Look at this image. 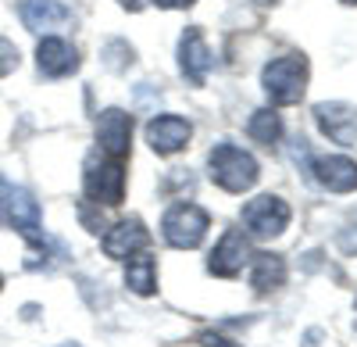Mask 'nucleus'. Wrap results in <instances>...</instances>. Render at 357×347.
<instances>
[{"mask_svg": "<svg viewBox=\"0 0 357 347\" xmlns=\"http://www.w3.org/2000/svg\"><path fill=\"white\" fill-rule=\"evenodd\" d=\"M207 168H211V183L222 186L225 193H247L261 179L254 154L236 147V143H215V151L207 154Z\"/></svg>", "mask_w": 357, "mask_h": 347, "instance_id": "f257e3e1", "label": "nucleus"}, {"mask_svg": "<svg viewBox=\"0 0 357 347\" xmlns=\"http://www.w3.org/2000/svg\"><path fill=\"white\" fill-rule=\"evenodd\" d=\"M0 222L25 240V244H43V215L40 200L29 193L25 186H15L0 176Z\"/></svg>", "mask_w": 357, "mask_h": 347, "instance_id": "f03ea898", "label": "nucleus"}, {"mask_svg": "<svg viewBox=\"0 0 357 347\" xmlns=\"http://www.w3.org/2000/svg\"><path fill=\"white\" fill-rule=\"evenodd\" d=\"M82 193L89 205H104V208H114L126 200V168L118 158H107L104 151H93L86 158V168H82Z\"/></svg>", "mask_w": 357, "mask_h": 347, "instance_id": "7ed1b4c3", "label": "nucleus"}, {"mask_svg": "<svg viewBox=\"0 0 357 347\" xmlns=\"http://www.w3.org/2000/svg\"><path fill=\"white\" fill-rule=\"evenodd\" d=\"M307 57L301 54H286V57H275V61H268L264 72H261V86H264V94L272 104L279 108H289L304 97L307 90Z\"/></svg>", "mask_w": 357, "mask_h": 347, "instance_id": "20e7f679", "label": "nucleus"}, {"mask_svg": "<svg viewBox=\"0 0 357 347\" xmlns=\"http://www.w3.org/2000/svg\"><path fill=\"white\" fill-rule=\"evenodd\" d=\"M207 226H211V219H207V212L200 205H190V200H178V205H172L161 219V237L168 247L175 251H193L204 244L207 237Z\"/></svg>", "mask_w": 357, "mask_h": 347, "instance_id": "39448f33", "label": "nucleus"}, {"mask_svg": "<svg viewBox=\"0 0 357 347\" xmlns=\"http://www.w3.org/2000/svg\"><path fill=\"white\" fill-rule=\"evenodd\" d=\"M289 205L275 193H261L254 200H247L243 208V233L254 237V240H272L279 233H286L289 226Z\"/></svg>", "mask_w": 357, "mask_h": 347, "instance_id": "423d86ee", "label": "nucleus"}, {"mask_svg": "<svg viewBox=\"0 0 357 347\" xmlns=\"http://www.w3.org/2000/svg\"><path fill=\"white\" fill-rule=\"evenodd\" d=\"M250 262V244L243 229H225L222 240L215 244L211 258H207V272L218 279H236L243 272V265Z\"/></svg>", "mask_w": 357, "mask_h": 347, "instance_id": "0eeeda50", "label": "nucleus"}, {"mask_svg": "<svg viewBox=\"0 0 357 347\" xmlns=\"http://www.w3.org/2000/svg\"><path fill=\"white\" fill-rule=\"evenodd\" d=\"M314 122L333 143H340V147H354L357 143V108L347 104V101L314 104Z\"/></svg>", "mask_w": 357, "mask_h": 347, "instance_id": "6e6552de", "label": "nucleus"}, {"mask_svg": "<svg viewBox=\"0 0 357 347\" xmlns=\"http://www.w3.org/2000/svg\"><path fill=\"white\" fill-rule=\"evenodd\" d=\"M97 143H100V151L107 158L126 161L129 147H132V115L122 111V108L100 111V119H97Z\"/></svg>", "mask_w": 357, "mask_h": 347, "instance_id": "1a4fd4ad", "label": "nucleus"}, {"mask_svg": "<svg viewBox=\"0 0 357 347\" xmlns=\"http://www.w3.org/2000/svg\"><path fill=\"white\" fill-rule=\"evenodd\" d=\"M190 136H193V126L183 115H158V119L146 122V143H151V151L161 154V158L178 154L190 143Z\"/></svg>", "mask_w": 357, "mask_h": 347, "instance_id": "9d476101", "label": "nucleus"}, {"mask_svg": "<svg viewBox=\"0 0 357 347\" xmlns=\"http://www.w3.org/2000/svg\"><path fill=\"white\" fill-rule=\"evenodd\" d=\"M18 18L29 33L54 36L57 29H65L72 22V11L61 0H18Z\"/></svg>", "mask_w": 357, "mask_h": 347, "instance_id": "9b49d317", "label": "nucleus"}, {"mask_svg": "<svg viewBox=\"0 0 357 347\" xmlns=\"http://www.w3.org/2000/svg\"><path fill=\"white\" fill-rule=\"evenodd\" d=\"M146 244H151V229H146L139 219H122V222H114L107 233H104V240H100L104 254L114 258V262H129V258L139 254Z\"/></svg>", "mask_w": 357, "mask_h": 347, "instance_id": "f8f14e48", "label": "nucleus"}, {"mask_svg": "<svg viewBox=\"0 0 357 347\" xmlns=\"http://www.w3.org/2000/svg\"><path fill=\"white\" fill-rule=\"evenodd\" d=\"M211 65H215L211 47H207V40H204L200 29L190 25L186 33H183V40H178V72H183L193 86H204Z\"/></svg>", "mask_w": 357, "mask_h": 347, "instance_id": "ddd939ff", "label": "nucleus"}, {"mask_svg": "<svg viewBox=\"0 0 357 347\" xmlns=\"http://www.w3.org/2000/svg\"><path fill=\"white\" fill-rule=\"evenodd\" d=\"M36 68L47 79H65L79 68V50L61 36H43L36 47Z\"/></svg>", "mask_w": 357, "mask_h": 347, "instance_id": "4468645a", "label": "nucleus"}, {"mask_svg": "<svg viewBox=\"0 0 357 347\" xmlns=\"http://www.w3.org/2000/svg\"><path fill=\"white\" fill-rule=\"evenodd\" d=\"M311 168H314V179L329 193H354L357 190V161H350L343 154L318 158Z\"/></svg>", "mask_w": 357, "mask_h": 347, "instance_id": "2eb2a0df", "label": "nucleus"}, {"mask_svg": "<svg viewBox=\"0 0 357 347\" xmlns=\"http://www.w3.org/2000/svg\"><path fill=\"white\" fill-rule=\"evenodd\" d=\"M286 283V262H282V254H250V286L257 294H272L279 290V286Z\"/></svg>", "mask_w": 357, "mask_h": 347, "instance_id": "dca6fc26", "label": "nucleus"}, {"mask_svg": "<svg viewBox=\"0 0 357 347\" xmlns=\"http://www.w3.org/2000/svg\"><path fill=\"white\" fill-rule=\"evenodd\" d=\"M126 283H129V290L139 294V297H151L158 290V265H154V258L151 254H132L129 258V265H126Z\"/></svg>", "mask_w": 357, "mask_h": 347, "instance_id": "f3484780", "label": "nucleus"}, {"mask_svg": "<svg viewBox=\"0 0 357 347\" xmlns=\"http://www.w3.org/2000/svg\"><path fill=\"white\" fill-rule=\"evenodd\" d=\"M247 133L250 140L264 143V147H272V143L282 140V119H279V111L275 108H261L250 115V122H247Z\"/></svg>", "mask_w": 357, "mask_h": 347, "instance_id": "a211bd4d", "label": "nucleus"}, {"mask_svg": "<svg viewBox=\"0 0 357 347\" xmlns=\"http://www.w3.org/2000/svg\"><path fill=\"white\" fill-rule=\"evenodd\" d=\"M100 57H104V65H107L111 72H126V68L136 61V50H132L126 40H107L104 50H100Z\"/></svg>", "mask_w": 357, "mask_h": 347, "instance_id": "6ab92c4d", "label": "nucleus"}, {"mask_svg": "<svg viewBox=\"0 0 357 347\" xmlns=\"http://www.w3.org/2000/svg\"><path fill=\"white\" fill-rule=\"evenodd\" d=\"M18 61H22V57H18V47H15L8 36H0V79L11 75V72L18 68Z\"/></svg>", "mask_w": 357, "mask_h": 347, "instance_id": "aec40b11", "label": "nucleus"}, {"mask_svg": "<svg viewBox=\"0 0 357 347\" xmlns=\"http://www.w3.org/2000/svg\"><path fill=\"white\" fill-rule=\"evenodd\" d=\"M204 347H243V344H232L229 337H222V333H211V330H207V333H200L197 337Z\"/></svg>", "mask_w": 357, "mask_h": 347, "instance_id": "412c9836", "label": "nucleus"}, {"mask_svg": "<svg viewBox=\"0 0 357 347\" xmlns=\"http://www.w3.org/2000/svg\"><path fill=\"white\" fill-rule=\"evenodd\" d=\"M340 247H343L347 254H357V226H354V229H347V233L340 237Z\"/></svg>", "mask_w": 357, "mask_h": 347, "instance_id": "4be33fe9", "label": "nucleus"}, {"mask_svg": "<svg viewBox=\"0 0 357 347\" xmlns=\"http://www.w3.org/2000/svg\"><path fill=\"white\" fill-rule=\"evenodd\" d=\"M158 8H193L197 0H154Z\"/></svg>", "mask_w": 357, "mask_h": 347, "instance_id": "5701e85b", "label": "nucleus"}, {"mask_svg": "<svg viewBox=\"0 0 357 347\" xmlns=\"http://www.w3.org/2000/svg\"><path fill=\"white\" fill-rule=\"evenodd\" d=\"M118 4H122L126 11H132V15H136V11H143L146 4H151V0H118Z\"/></svg>", "mask_w": 357, "mask_h": 347, "instance_id": "b1692460", "label": "nucleus"}, {"mask_svg": "<svg viewBox=\"0 0 357 347\" xmlns=\"http://www.w3.org/2000/svg\"><path fill=\"white\" fill-rule=\"evenodd\" d=\"M254 4H275V0H254Z\"/></svg>", "mask_w": 357, "mask_h": 347, "instance_id": "393cba45", "label": "nucleus"}, {"mask_svg": "<svg viewBox=\"0 0 357 347\" xmlns=\"http://www.w3.org/2000/svg\"><path fill=\"white\" fill-rule=\"evenodd\" d=\"M0 290H4V272H0Z\"/></svg>", "mask_w": 357, "mask_h": 347, "instance_id": "a878e982", "label": "nucleus"}, {"mask_svg": "<svg viewBox=\"0 0 357 347\" xmlns=\"http://www.w3.org/2000/svg\"><path fill=\"white\" fill-rule=\"evenodd\" d=\"M343 4H357V0H343Z\"/></svg>", "mask_w": 357, "mask_h": 347, "instance_id": "bb28decb", "label": "nucleus"}, {"mask_svg": "<svg viewBox=\"0 0 357 347\" xmlns=\"http://www.w3.org/2000/svg\"><path fill=\"white\" fill-rule=\"evenodd\" d=\"M65 347H72V344H65Z\"/></svg>", "mask_w": 357, "mask_h": 347, "instance_id": "cd10ccee", "label": "nucleus"}, {"mask_svg": "<svg viewBox=\"0 0 357 347\" xmlns=\"http://www.w3.org/2000/svg\"><path fill=\"white\" fill-rule=\"evenodd\" d=\"M354 326H357V319H354Z\"/></svg>", "mask_w": 357, "mask_h": 347, "instance_id": "c85d7f7f", "label": "nucleus"}]
</instances>
